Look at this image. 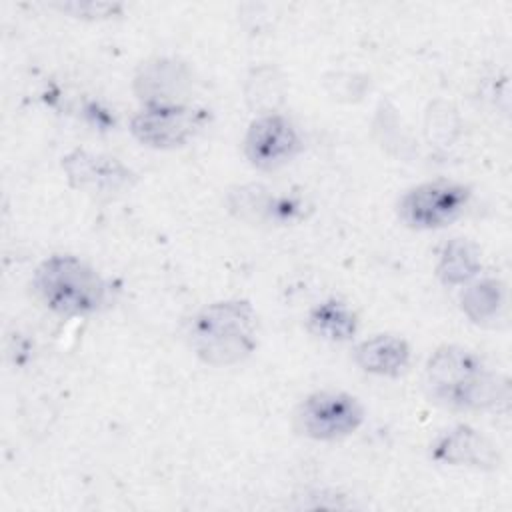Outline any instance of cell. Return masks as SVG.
Here are the masks:
<instances>
[{
    "label": "cell",
    "mask_w": 512,
    "mask_h": 512,
    "mask_svg": "<svg viewBox=\"0 0 512 512\" xmlns=\"http://www.w3.org/2000/svg\"><path fill=\"white\" fill-rule=\"evenodd\" d=\"M430 458L444 466L494 470L500 466L498 446L468 424H456L430 444Z\"/></svg>",
    "instance_id": "9c48e42d"
},
{
    "label": "cell",
    "mask_w": 512,
    "mask_h": 512,
    "mask_svg": "<svg viewBox=\"0 0 512 512\" xmlns=\"http://www.w3.org/2000/svg\"><path fill=\"white\" fill-rule=\"evenodd\" d=\"M308 330L328 342H346L358 330L356 312L338 298H326L314 304L306 318Z\"/></svg>",
    "instance_id": "4fadbf2b"
},
{
    "label": "cell",
    "mask_w": 512,
    "mask_h": 512,
    "mask_svg": "<svg viewBox=\"0 0 512 512\" xmlns=\"http://www.w3.org/2000/svg\"><path fill=\"white\" fill-rule=\"evenodd\" d=\"M422 384L430 402L454 412L498 410L510 400L508 378L460 344H442L428 356Z\"/></svg>",
    "instance_id": "6da1fadb"
},
{
    "label": "cell",
    "mask_w": 512,
    "mask_h": 512,
    "mask_svg": "<svg viewBox=\"0 0 512 512\" xmlns=\"http://www.w3.org/2000/svg\"><path fill=\"white\" fill-rule=\"evenodd\" d=\"M54 8L82 20H108L122 12V4L118 2H64L54 4Z\"/></svg>",
    "instance_id": "2e32d148"
},
{
    "label": "cell",
    "mask_w": 512,
    "mask_h": 512,
    "mask_svg": "<svg viewBox=\"0 0 512 512\" xmlns=\"http://www.w3.org/2000/svg\"><path fill=\"white\" fill-rule=\"evenodd\" d=\"M190 72L184 64L170 58H154L144 62L134 76V92L144 106L184 104Z\"/></svg>",
    "instance_id": "30bf717a"
},
{
    "label": "cell",
    "mask_w": 512,
    "mask_h": 512,
    "mask_svg": "<svg viewBox=\"0 0 512 512\" xmlns=\"http://www.w3.org/2000/svg\"><path fill=\"white\" fill-rule=\"evenodd\" d=\"M482 268L480 248L468 238L448 240L436 262V276L444 286H464Z\"/></svg>",
    "instance_id": "5bb4252c"
},
{
    "label": "cell",
    "mask_w": 512,
    "mask_h": 512,
    "mask_svg": "<svg viewBox=\"0 0 512 512\" xmlns=\"http://www.w3.org/2000/svg\"><path fill=\"white\" fill-rule=\"evenodd\" d=\"M232 210L240 208L244 220H268L276 224L290 222L300 212V202L288 196H276L264 186H242L230 196Z\"/></svg>",
    "instance_id": "7c38bea8"
},
{
    "label": "cell",
    "mask_w": 512,
    "mask_h": 512,
    "mask_svg": "<svg viewBox=\"0 0 512 512\" xmlns=\"http://www.w3.org/2000/svg\"><path fill=\"white\" fill-rule=\"evenodd\" d=\"M362 422L364 406L356 396L342 390H316L294 410V430L318 442L348 438Z\"/></svg>",
    "instance_id": "5b68a950"
},
{
    "label": "cell",
    "mask_w": 512,
    "mask_h": 512,
    "mask_svg": "<svg viewBox=\"0 0 512 512\" xmlns=\"http://www.w3.org/2000/svg\"><path fill=\"white\" fill-rule=\"evenodd\" d=\"M62 172L74 190L94 200H114L136 184V174L116 156L80 148L62 158Z\"/></svg>",
    "instance_id": "8992f818"
},
{
    "label": "cell",
    "mask_w": 512,
    "mask_h": 512,
    "mask_svg": "<svg viewBox=\"0 0 512 512\" xmlns=\"http://www.w3.org/2000/svg\"><path fill=\"white\" fill-rule=\"evenodd\" d=\"M506 304L504 284L496 278L468 282L460 294V308L478 326H494Z\"/></svg>",
    "instance_id": "9a60e30c"
},
{
    "label": "cell",
    "mask_w": 512,
    "mask_h": 512,
    "mask_svg": "<svg viewBox=\"0 0 512 512\" xmlns=\"http://www.w3.org/2000/svg\"><path fill=\"white\" fill-rule=\"evenodd\" d=\"M472 198L470 186L436 178L412 186L396 204L400 222L412 230H438L458 220Z\"/></svg>",
    "instance_id": "277c9868"
},
{
    "label": "cell",
    "mask_w": 512,
    "mask_h": 512,
    "mask_svg": "<svg viewBox=\"0 0 512 512\" xmlns=\"http://www.w3.org/2000/svg\"><path fill=\"white\" fill-rule=\"evenodd\" d=\"M302 150V140L294 124L276 112L254 118L244 136L246 160L262 172H274L294 160Z\"/></svg>",
    "instance_id": "ba28073f"
},
{
    "label": "cell",
    "mask_w": 512,
    "mask_h": 512,
    "mask_svg": "<svg viewBox=\"0 0 512 512\" xmlns=\"http://www.w3.org/2000/svg\"><path fill=\"white\" fill-rule=\"evenodd\" d=\"M188 340L196 358L206 366L240 364L258 346V316L252 304L240 298L206 304L192 316Z\"/></svg>",
    "instance_id": "7a4b0ae2"
},
{
    "label": "cell",
    "mask_w": 512,
    "mask_h": 512,
    "mask_svg": "<svg viewBox=\"0 0 512 512\" xmlns=\"http://www.w3.org/2000/svg\"><path fill=\"white\" fill-rule=\"evenodd\" d=\"M32 286L48 310L68 318L96 314L108 300L104 278L72 254H52L42 260L34 270Z\"/></svg>",
    "instance_id": "3957f363"
},
{
    "label": "cell",
    "mask_w": 512,
    "mask_h": 512,
    "mask_svg": "<svg viewBox=\"0 0 512 512\" xmlns=\"http://www.w3.org/2000/svg\"><path fill=\"white\" fill-rule=\"evenodd\" d=\"M204 120L206 112L190 104L144 106L130 120V132L142 146L172 150L192 140Z\"/></svg>",
    "instance_id": "52a82bcc"
},
{
    "label": "cell",
    "mask_w": 512,
    "mask_h": 512,
    "mask_svg": "<svg viewBox=\"0 0 512 512\" xmlns=\"http://www.w3.org/2000/svg\"><path fill=\"white\" fill-rule=\"evenodd\" d=\"M354 362L368 374L398 378L410 364V346L394 334H374L354 350Z\"/></svg>",
    "instance_id": "8fae6325"
}]
</instances>
